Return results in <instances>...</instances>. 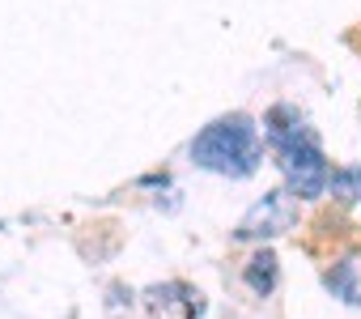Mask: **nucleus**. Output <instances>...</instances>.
I'll list each match as a JSON object with an SVG mask.
<instances>
[{"instance_id":"f257e3e1","label":"nucleus","mask_w":361,"mask_h":319,"mask_svg":"<svg viewBox=\"0 0 361 319\" xmlns=\"http://www.w3.org/2000/svg\"><path fill=\"white\" fill-rule=\"evenodd\" d=\"M264 140L276 149L281 157V171H285V183L293 196H323L327 183H331V167H327V157L319 149V136L314 128L302 119L298 107L289 102H276L268 115H264Z\"/></svg>"},{"instance_id":"f03ea898","label":"nucleus","mask_w":361,"mask_h":319,"mask_svg":"<svg viewBox=\"0 0 361 319\" xmlns=\"http://www.w3.org/2000/svg\"><path fill=\"white\" fill-rule=\"evenodd\" d=\"M192 162L200 171L226 175V179H247L259 171L264 162V145H259V128L251 115L234 111L213 119L196 140H192Z\"/></svg>"},{"instance_id":"7ed1b4c3","label":"nucleus","mask_w":361,"mask_h":319,"mask_svg":"<svg viewBox=\"0 0 361 319\" xmlns=\"http://www.w3.org/2000/svg\"><path fill=\"white\" fill-rule=\"evenodd\" d=\"M293 222H298V200H293L289 188H276V192H268V196L243 217V226H238L234 234H238V239H272V234L293 230Z\"/></svg>"},{"instance_id":"20e7f679","label":"nucleus","mask_w":361,"mask_h":319,"mask_svg":"<svg viewBox=\"0 0 361 319\" xmlns=\"http://www.w3.org/2000/svg\"><path fill=\"white\" fill-rule=\"evenodd\" d=\"M247 285H251L255 298H268V294L276 289V255H272L268 247L247 260Z\"/></svg>"},{"instance_id":"39448f33","label":"nucleus","mask_w":361,"mask_h":319,"mask_svg":"<svg viewBox=\"0 0 361 319\" xmlns=\"http://www.w3.org/2000/svg\"><path fill=\"white\" fill-rule=\"evenodd\" d=\"M327 289L357 306V302H361V289H357V260H340V264L327 272Z\"/></svg>"},{"instance_id":"423d86ee","label":"nucleus","mask_w":361,"mask_h":319,"mask_svg":"<svg viewBox=\"0 0 361 319\" xmlns=\"http://www.w3.org/2000/svg\"><path fill=\"white\" fill-rule=\"evenodd\" d=\"M327 192H331L336 200H344V205L361 200V167H340V171H331Z\"/></svg>"}]
</instances>
